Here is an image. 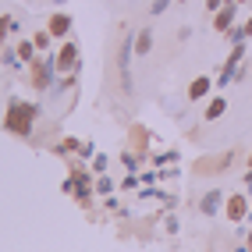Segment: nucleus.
I'll list each match as a JSON object with an SVG mask.
<instances>
[{
    "mask_svg": "<svg viewBox=\"0 0 252 252\" xmlns=\"http://www.w3.org/2000/svg\"><path fill=\"white\" fill-rule=\"evenodd\" d=\"M36 107L32 103H22V99H14V103L7 107V117H4V128L14 131V135H29L32 131V121H36Z\"/></svg>",
    "mask_w": 252,
    "mask_h": 252,
    "instance_id": "f257e3e1",
    "label": "nucleus"
},
{
    "mask_svg": "<svg viewBox=\"0 0 252 252\" xmlns=\"http://www.w3.org/2000/svg\"><path fill=\"white\" fill-rule=\"evenodd\" d=\"M54 71H57L54 57H36V61H32V86H36V89H50Z\"/></svg>",
    "mask_w": 252,
    "mask_h": 252,
    "instance_id": "f03ea898",
    "label": "nucleus"
},
{
    "mask_svg": "<svg viewBox=\"0 0 252 252\" xmlns=\"http://www.w3.org/2000/svg\"><path fill=\"white\" fill-rule=\"evenodd\" d=\"M54 64H57V71H61V75H71V71H75V64H78V46H75V43H64L57 54H54Z\"/></svg>",
    "mask_w": 252,
    "mask_h": 252,
    "instance_id": "7ed1b4c3",
    "label": "nucleus"
},
{
    "mask_svg": "<svg viewBox=\"0 0 252 252\" xmlns=\"http://www.w3.org/2000/svg\"><path fill=\"white\" fill-rule=\"evenodd\" d=\"M234 160V153H220V157H206V160H199L195 163V171L199 174H220L224 171V167Z\"/></svg>",
    "mask_w": 252,
    "mask_h": 252,
    "instance_id": "20e7f679",
    "label": "nucleus"
},
{
    "mask_svg": "<svg viewBox=\"0 0 252 252\" xmlns=\"http://www.w3.org/2000/svg\"><path fill=\"white\" fill-rule=\"evenodd\" d=\"M242 57H245V43H234V50H231V57H227V64H224V71H220V86H227V82L234 78V71H238V64H242Z\"/></svg>",
    "mask_w": 252,
    "mask_h": 252,
    "instance_id": "39448f33",
    "label": "nucleus"
},
{
    "mask_svg": "<svg viewBox=\"0 0 252 252\" xmlns=\"http://www.w3.org/2000/svg\"><path fill=\"white\" fill-rule=\"evenodd\" d=\"M234 0H227V4L217 11V18H213V25H217V32H231V25H234Z\"/></svg>",
    "mask_w": 252,
    "mask_h": 252,
    "instance_id": "423d86ee",
    "label": "nucleus"
},
{
    "mask_svg": "<svg viewBox=\"0 0 252 252\" xmlns=\"http://www.w3.org/2000/svg\"><path fill=\"white\" fill-rule=\"evenodd\" d=\"M131 50H135V46H131V36L125 32L121 54H117V64H121V82H125V89H131V86H128V64H131Z\"/></svg>",
    "mask_w": 252,
    "mask_h": 252,
    "instance_id": "0eeeda50",
    "label": "nucleus"
},
{
    "mask_svg": "<svg viewBox=\"0 0 252 252\" xmlns=\"http://www.w3.org/2000/svg\"><path fill=\"white\" fill-rule=\"evenodd\" d=\"M50 36H57V39H64V36H68V29H71V18H68V14H54V18H50Z\"/></svg>",
    "mask_w": 252,
    "mask_h": 252,
    "instance_id": "6e6552de",
    "label": "nucleus"
},
{
    "mask_svg": "<svg viewBox=\"0 0 252 252\" xmlns=\"http://www.w3.org/2000/svg\"><path fill=\"white\" fill-rule=\"evenodd\" d=\"M245 213H249L245 195H231V199H227V217H231V220H242Z\"/></svg>",
    "mask_w": 252,
    "mask_h": 252,
    "instance_id": "1a4fd4ad",
    "label": "nucleus"
},
{
    "mask_svg": "<svg viewBox=\"0 0 252 252\" xmlns=\"http://www.w3.org/2000/svg\"><path fill=\"white\" fill-rule=\"evenodd\" d=\"M210 89H213V82H210L206 75H199V78L192 82V86H189V99H203Z\"/></svg>",
    "mask_w": 252,
    "mask_h": 252,
    "instance_id": "9d476101",
    "label": "nucleus"
},
{
    "mask_svg": "<svg viewBox=\"0 0 252 252\" xmlns=\"http://www.w3.org/2000/svg\"><path fill=\"white\" fill-rule=\"evenodd\" d=\"M224 110H227V103H224L220 96H217V99H210V107H206V121H217V117H220Z\"/></svg>",
    "mask_w": 252,
    "mask_h": 252,
    "instance_id": "9b49d317",
    "label": "nucleus"
},
{
    "mask_svg": "<svg viewBox=\"0 0 252 252\" xmlns=\"http://www.w3.org/2000/svg\"><path fill=\"white\" fill-rule=\"evenodd\" d=\"M14 54H18L22 61H29V64H32V61H36V57H32V54H36V43L25 39V43H18V50H14Z\"/></svg>",
    "mask_w": 252,
    "mask_h": 252,
    "instance_id": "f8f14e48",
    "label": "nucleus"
},
{
    "mask_svg": "<svg viewBox=\"0 0 252 252\" xmlns=\"http://www.w3.org/2000/svg\"><path fill=\"white\" fill-rule=\"evenodd\" d=\"M149 46H153V36H149V29H142L135 39V54H149Z\"/></svg>",
    "mask_w": 252,
    "mask_h": 252,
    "instance_id": "ddd939ff",
    "label": "nucleus"
},
{
    "mask_svg": "<svg viewBox=\"0 0 252 252\" xmlns=\"http://www.w3.org/2000/svg\"><path fill=\"white\" fill-rule=\"evenodd\" d=\"M217 199H224V195H220V192H210V195L203 199V213H213V210H217Z\"/></svg>",
    "mask_w": 252,
    "mask_h": 252,
    "instance_id": "4468645a",
    "label": "nucleus"
},
{
    "mask_svg": "<svg viewBox=\"0 0 252 252\" xmlns=\"http://www.w3.org/2000/svg\"><path fill=\"white\" fill-rule=\"evenodd\" d=\"M32 43H36V50H46V46H50V29H46V32H36Z\"/></svg>",
    "mask_w": 252,
    "mask_h": 252,
    "instance_id": "2eb2a0df",
    "label": "nucleus"
},
{
    "mask_svg": "<svg viewBox=\"0 0 252 252\" xmlns=\"http://www.w3.org/2000/svg\"><path fill=\"white\" fill-rule=\"evenodd\" d=\"M11 29H14V18H7V14H4V18H0V46H4V36H7Z\"/></svg>",
    "mask_w": 252,
    "mask_h": 252,
    "instance_id": "dca6fc26",
    "label": "nucleus"
},
{
    "mask_svg": "<svg viewBox=\"0 0 252 252\" xmlns=\"http://www.w3.org/2000/svg\"><path fill=\"white\" fill-rule=\"evenodd\" d=\"M227 36H231V43H245V36H249V32H245V25H242V29H231Z\"/></svg>",
    "mask_w": 252,
    "mask_h": 252,
    "instance_id": "f3484780",
    "label": "nucleus"
},
{
    "mask_svg": "<svg viewBox=\"0 0 252 252\" xmlns=\"http://www.w3.org/2000/svg\"><path fill=\"white\" fill-rule=\"evenodd\" d=\"M167 4H171V0H157V4H153V7H149V11H153V14H160V11H163Z\"/></svg>",
    "mask_w": 252,
    "mask_h": 252,
    "instance_id": "a211bd4d",
    "label": "nucleus"
},
{
    "mask_svg": "<svg viewBox=\"0 0 252 252\" xmlns=\"http://www.w3.org/2000/svg\"><path fill=\"white\" fill-rule=\"evenodd\" d=\"M245 32H249V36H252V18H249V22H245Z\"/></svg>",
    "mask_w": 252,
    "mask_h": 252,
    "instance_id": "6ab92c4d",
    "label": "nucleus"
},
{
    "mask_svg": "<svg viewBox=\"0 0 252 252\" xmlns=\"http://www.w3.org/2000/svg\"><path fill=\"white\" fill-rule=\"evenodd\" d=\"M245 181H249V189H252V171H249V178H245Z\"/></svg>",
    "mask_w": 252,
    "mask_h": 252,
    "instance_id": "aec40b11",
    "label": "nucleus"
},
{
    "mask_svg": "<svg viewBox=\"0 0 252 252\" xmlns=\"http://www.w3.org/2000/svg\"><path fill=\"white\" fill-rule=\"evenodd\" d=\"M249 167H252V153H249Z\"/></svg>",
    "mask_w": 252,
    "mask_h": 252,
    "instance_id": "412c9836",
    "label": "nucleus"
},
{
    "mask_svg": "<svg viewBox=\"0 0 252 252\" xmlns=\"http://www.w3.org/2000/svg\"><path fill=\"white\" fill-rule=\"evenodd\" d=\"M234 4H245V0H234Z\"/></svg>",
    "mask_w": 252,
    "mask_h": 252,
    "instance_id": "4be33fe9",
    "label": "nucleus"
},
{
    "mask_svg": "<svg viewBox=\"0 0 252 252\" xmlns=\"http://www.w3.org/2000/svg\"><path fill=\"white\" fill-rule=\"evenodd\" d=\"M178 4H185V0H178Z\"/></svg>",
    "mask_w": 252,
    "mask_h": 252,
    "instance_id": "5701e85b",
    "label": "nucleus"
}]
</instances>
